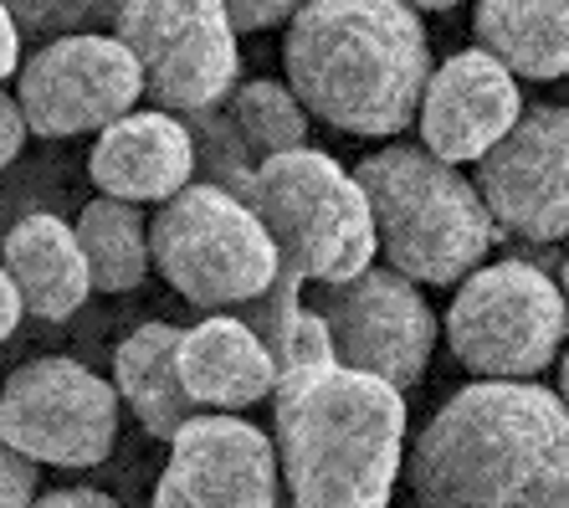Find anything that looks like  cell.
Masks as SVG:
<instances>
[{
    "instance_id": "cell-1",
    "label": "cell",
    "mask_w": 569,
    "mask_h": 508,
    "mask_svg": "<svg viewBox=\"0 0 569 508\" xmlns=\"http://www.w3.org/2000/svg\"><path fill=\"white\" fill-rule=\"evenodd\" d=\"M411 494L431 508H565L569 401L539 380L477 375L457 390L406 457Z\"/></svg>"
},
{
    "instance_id": "cell-2",
    "label": "cell",
    "mask_w": 569,
    "mask_h": 508,
    "mask_svg": "<svg viewBox=\"0 0 569 508\" xmlns=\"http://www.w3.org/2000/svg\"><path fill=\"white\" fill-rule=\"evenodd\" d=\"M282 488L303 508H385L406 457L400 386L345 360L303 365L272 386Z\"/></svg>"
},
{
    "instance_id": "cell-3",
    "label": "cell",
    "mask_w": 569,
    "mask_h": 508,
    "mask_svg": "<svg viewBox=\"0 0 569 508\" xmlns=\"http://www.w3.org/2000/svg\"><path fill=\"white\" fill-rule=\"evenodd\" d=\"M288 88L308 113L390 139L421 113L431 47L411 0H303L282 37Z\"/></svg>"
},
{
    "instance_id": "cell-4",
    "label": "cell",
    "mask_w": 569,
    "mask_h": 508,
    "mask_svg": "<svg viewBox=\"0 0 569 508\" xmlns=\"http://www.w3.org/2000/svg\"><path fill=\"white\" fill-rule=\"evenodd\" d=\"M355 175L370 196L380 252L390 268L437 288L462 282L467 272L482 268V257L498 241V221L477 180H467L437 149H375L370 160H359Z\"/></svg>"
},
{
    "instance_id": "cell-5",
    "label": "cell",
    "mask_w": 569,
    "mask_h": 508,
    "mask_svg": "<svg viewBox=\"0 0 569 508\" xmlns=\"http://www.w3.org/2000/svg\"><path fill=\"white\" fill-rule=\"evenodd\" d=\"M247 201L278 241L282 272L303 282H349L380 252V231L359 175L308 145L262 155Z\"/></svg>"
},
{
    "instance_id": "cell-6",
    "label": "cell",
    "mask_w": 569,
    "mask_h": 508,
    "mask_svg": "<svg viewBox=\"0 0 569 508\" xmlns=\"http://www.w3.org/2000/svg\"><path fill=\"white\" fill-rule=\"evenodd\" d=\"M149 247L159 278L206 313L257 298L282 268L278 241L252 201L211 180H190L170 201H159Z\"/></svg>"
},
{
    "instance_id": "cell-7",
    "label": "cell",
    "mask_w": 569,
    "mask_h": 508,
    "mask_svg": "<svg viewBox=\"0 0 569 508\" xmlns=\"http://www.w3.org/2000/svg\"><path fill=\"white\" fill-rule=\"evenodd\" d=\"M569 335V298L533 262H492L462 278L447 308L451 355L472 375L529 380L549 370Z\"/></svg>"
},
{
    "instance_id": "cell-8",
    "label": "cell",
    "mask_w": 569,
    "mask_h": 508,
    "mask_svg": "<svg viewBox=\"0 0 569 508\" xmlns=\"http://www.w3.org/2000/svg\"><path fill=\"white\" fill-rule=\"evenodd\" d=\"M144 68V93L159 108L226 103L241 78L237 16L226 0H123L113 21Z\"/></svg>"
},
{
    "instance_id": "cell-9",
    "label": "cell",
    "mask_w": 569,
    "mask_h": 508,
    "mask_svg": "<svg viewBox=\"0 0 569 508\" xmlns=\"http://www.w3.org/2000/svg\"><path fill=\"white\" fill-rule=\"evenodd\" d=\"M119 401L103 375L47 355L0 386V437L41 468H98L119 441Z\"/></svg>"
},
{
    "instance_id": "cell-10",
    "label": "cell",
    "mask_w": 569,
    "mask_h": 508,
    "mask_svg": "<svg viewBox=\"0 0 569 508\" xmlns=\"http://www.w3.org/2000/svg\"><path fill=\"white\" fill-rule=\"evenodd\" d=\"M144 93V68L129 52V41L113 31H72V37L41 41L31 62L16 72V98L27 108L31 135L72 139L108 129L133 113Z\"/></svg>"
},
{
    "instance_id": "cell-11",
    "label": "cell",
    "mask_w": 569,
    "mask_h": 508,
    "mask_svg": "<svg viewBox=\"0 0 569 508\" xmlns=\"http://www.w3.org/2000/svg\"><path fill=\"white\" fill-rule=\"evenodd\" d=\"M318 313L329 319L339 360L385 375L400 390L421 380L437 349V313L400 268L370 262L349 282H318Z\"/></svg>"
},
{
    "instance_id": "cell-12",
    "label": "cell",
    "mask_w": 569,
    "mask_h": 508,
    "mask_svg": "<svg viewBox=\"0 0 569 508\" xmlns=\"http://www.w3.org/2000/svg\"><path fill=\"white\" fill-rule=\"evenodd\" d=\"M477 190L508 237L569 241V108H523L477 160Z\"/></svg>"
},
{
    "instance_id": "cell-13",
    "label": "cell",
    "mask_w": 569,
    "mask_h": 508,
    "mask_svg": "<svg viewBox=\"0 0 569 508\" xmlns=\"http://www.w3.org/2000/svg\"><path fill=\"white\" fill-rule=\"evenodd\" d=\"M278 447L237 421V411L190 416L170 437V468L154 488L159 508H272L278 504Z\"/></svg>"
},
{
    "instance_id": "cell-14",
    "label": "cell",
    "mask_w": 569,
    "mask_h": 508,
    "mask_svg": "<svg viewBox=\"0 0 569 508\" xmlns=\"http://www.w3.org/2000/svg\"><path fill=\"white\" fill-rule=\"evenodd\" d=\"M518 113H523L518 72L503 68L488 47H467L431 68L416 123H421L426 149H437L451 165H467L482 160L518 123Z\"/></svg>"
},
{
    "instance_id": "cell-15",
    "label": "cell",
    "mask_w": 569,
    "mask_h": 508,
    "mask_svg": "<svg viewBox=\"0 0 569 508\" xmlns=\"http://www.w3.org/2000/svg\"><path fill=\"white\" fill-rule=\"evenodd\" d=\"M88 170L103 196H123L139 206L170 201L174 190L196 180V135L186 119H174L164 108L123 113L108 129H98Z\"/></svg>"
},
{
    "instance_id": "cell-16",
    "label": "cell",
    "mask_w": 569,
    "mask_h": 508,
    "mask_svg": "<svg viewBox=\"0 0 569 508\" xmlns=\"http://www.w3.org/2000/svg\"><path fill=\"white\" fill-rule=\"evenodd\" d=\"M180 375L196 406L211 411H247V406L267 401L278 386V360L262 345L252 323L241 313H221L190 323L180 335Z\"/></svg>"
},
{
    "instance_id": "cell-17",
    "label": "cell",
    "mask_w": 569,
    "mask_h": 508,
    "mask_svg": "<svg viewBox=\"0 0 569 508\" xmlns=\"http://www.w3.org/2000/svg\"><path fill=\"white\" fill-rule=\"evenodd\" d=\"M0 262L11 268L16 288L27 298V313L47 323L72 319L88 293H93V272H88V257H82L78 227H67L62 216H27L6 231V247H0Z\"/></svg>"
},
{
    "instance_id": "cell-18",
    "label": "cell",
    "mask_w": 569,
    "mask_h": 508,
    "mask_svg": "<svg viewBox=\"0 0 569 508\" xmlns=\"http://www.w3.org/2000/svg\"><path fill=\"white\" fill-rule=\"evenodd\" d=\"M180 335L186 329H174V323H139L113 349V386H119L123 406L139 416V427L159 441H170L196 416V396L180 375Z\"/></svg>"
},
{
    "instance_id": "cell-19",
    "label": "cell",
    "mask_w": 569,
    "mask_h": 508,
    "mask_svg": "<svg viewBox=\"0 0 569 508\" xmlns=\"http://www.w3.org/2000/svg\"><path fill=\"white\" fill-rule=\"evenodd\" d=\"M472 31L518 78H569V0H477Z\"/></svg>"
},
{
    "instance_id": "cell-20",
    "label": "cell",
    "mask_w": 569,
    "mask_h": 508,
    "mask_svg": "<svg viewBox=\"0 0 569 508\" xmlns=\"http://www.w3.org/2000/svg\"><path fill=\"white\" fill-rule=\"evenodd\" d=\"M78 241L98 293H133L154 268L149 221L139 211V201H123V196H98V201L82 206Z\"/></svg>"
},
{
    "instance_id": "cell-21",
    "label": "cell",
    "mask_w": 569,
    "mask_h": 508,
    "mask_svg": "<svg viewBox=\"0 0 569 508\" xmlns=\"http://www.w3.org/2000/svg\"><path fill=\"white\" fill-rule=\"evenodd\" d=\"M226 108L237 113L241 135H247V145L257 155H278V149L308 145V108L282 82H272V78L237 82V93L226 98Z\"/></svg>"
},
{
    "instance_id": "cell-22",
    "label": "cell",
    "mask_w": 569,
    "mask_h": 508,
    "mask_svg": "<svg viewBox=\"0 0 569 508\" xmlns=\"http://www.w3.org/2000/svg\"><path fill=\"white\" fill-rule=\"evenodd\" d=\"M180 119H186L190 135H196V180H211V186H226V190H237V196H247L262 155L247 145L237 113L211 103V108H190Z\"/></svg>"
},
{
    "instance_id": "cell-23",
    "label": "cell",
    "mask_w": 569,
    "mask_h": 508,
    "mask_svg": "<svg viewBox=\"0 0 569 508\" xmlns=\"http://www.w3.org/2000/svg\"><path fill=\"white\" fill-rule=\"evenodd\" d=\"M6 6H11L21 37L57 41V37H72V31L113 27L123 0H6Z\"/></svg>"
},
{
    "instance_id": "cell-24",
    "label": "cell",
    "mask_w": 569,
    "mask_h": 508,
    "mask_svg": "<svg viewBox=\"0 0 569 508\" xmlns=\"http://www.w3.org/2000/svg\"><path fill=\"white\" fill-rule=\"evenodd\" d=\"M278 375L288 370H303V365H323V360H339L333 355V329L318 308H298V319L288 323V335L278 339Z\"/></svg>"
},
{
    "instance_id": "cell-25",
    "label": "cell",
    "mask_w": 569,
    "mask_h": 508,
    "mask_svg": "<svg viewBox=\"0 0 569 508\" xmlns=\"http://www.w3.org/2000/svg\"><path fill=\"white\" fill-rule=\"evenodd\" d=\"M41 462H31L27 452H16L11 441L0 437V508H21V504H37V482H41Z\"/></svg>"
},
{
    "instance_id": "cell-26",
    "label": "cell",
    "mask_w": 569,
    "mask_h": 508,
    "mask_svg": "<svg viewBox=\"0 0 569 508\" xmlns=\"http://www.w3.org/2000/svg\"><path fill=\"white\" fill-rule=\"evenodd\" d=\"M231 16H237V31H267V27H282L292 21V11L303 0H226Z\"/></svg>"
},
{
    "instance_id": "cell-27",
    "label": "cell",
    "mask_w": 569,
    "mask_h": 508,
    "mask_svg": "<svg viewBox=\"0 0 569 508\" xmlns=\"http://www.w3.org/2000/svg\"><path fill=\"white\" fill-rule=\"evenodd\" d=\"M31 123H27V108H21V98L0 93V170L21 155V145H27Z\"/></svg>"
},
{
    "instance_id": "cell-28",
    "label": "cell",
    "mask_w": 569,
    "mask_h": 508,
    "mask_svg": "<svg viewBox=\"0 0 569 508\" xmlns=\"http://www.w3.org/2000/svg\"><path fill=\"white\" fill-rule=\"evenodd\" d=\"M21 313H27V298H21V288H16L11 268L0 262V345L16 335V323H21Z\"/></svg>"
},
{
    "instance_id": "cell-29",
    "label": "cell",
    "mask_w": 569,
    "mask_h": 508,
    "mask_svg": "<svg viewBox=\"0 0 569 508\" xmlns=\"http://www.w3.org/2000/svg\"><path fill=\"white\" fill-rule=\"evenodd\" d=\"M11 72H21V27H16L11 6L0 0V82L11 78Z\"/></svg>"
},
{
    "instance_id": "cell-30",
    "label": "cell",
    "mask_w": 569,
    "mask_h": 508,
    "mask_svg": "<svg viewBox=\"0 0 569 508\" xmlns=\"http://www.w3.org/2000/svg\"><path fill=\"white\" fill-rule=\"evenodd\" d=\"M37 504H47V508H67V504H78V508H113V498L98 494V488H52V494H37Z\"/></svg>"
},
{
    "instance_id": "cell-31",
    "label": "cell",
    "mask_w": 569,
    "mask_h": 508,
    "mask_svg": "<svg viewBox=\"0 0 569 508\" xmlns=\"http://www.w3.org/2000/svg\"><path fill=\"white\" fill-rule=\"evenodd\" d=\"M416 11H451V6H462V0H411Z\"/></svg>"
},
{
    "instance_id": "cell-32",
    "label": "cell",
    "mask_w": 569,
    "mask_h": 508,
    "mask_svg": "<svg viewBox=\"0 0 569 508\" xmlns=\"http://www.w3.org/2000/svg\"><path fill=\"white\" fill-rule=\"evenodd\" d=\"M559 390H565V401H569V349H565V365H559Z\"/></svg>"
},
{
    "instance_id": "cell-33",
    "label": "cell",
    "mask_w": 569,
    "mask_h": 508,
    "mask_svg": "<svg viewBox=\"0 0 569 508\" xmlns=\"http://www.w3.org/2000/svg\"><path fill=\"white\" fill-rule=\"evenodd\" d=\"M559 288H565V298H569V257H565V282H559Z\"/></svg>"
}]
</instances>
